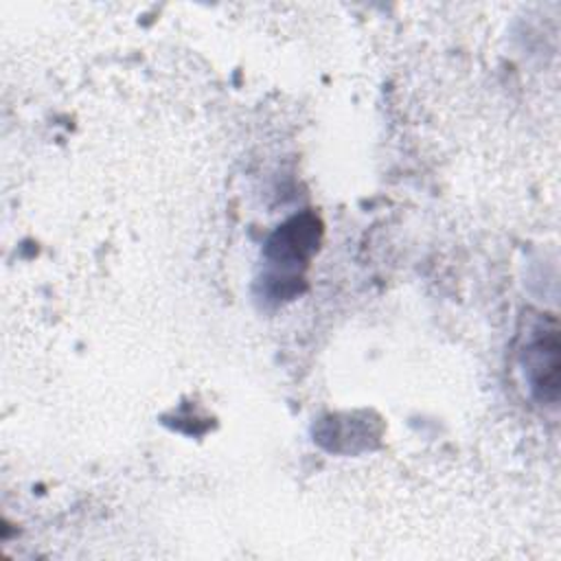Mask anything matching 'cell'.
<instances>
[{
	"mask_svg": "<svg viewBox=\"0 0 561 561\" xmlns=\"http://www.w3.org/2000/svg\"><path fill=\"white\" fill-rule=\"evenodd\" d=\"M535 335L526 337L522 362L526 366L530 388L541 401H557L559 392V329L550 320V327L537 324Z\"/></svg>",
	"mask_w": 561,
	"mask_h": 561,
	"instance_id": "6da1fadb",
	"label": "cell"
}]
</instances>
